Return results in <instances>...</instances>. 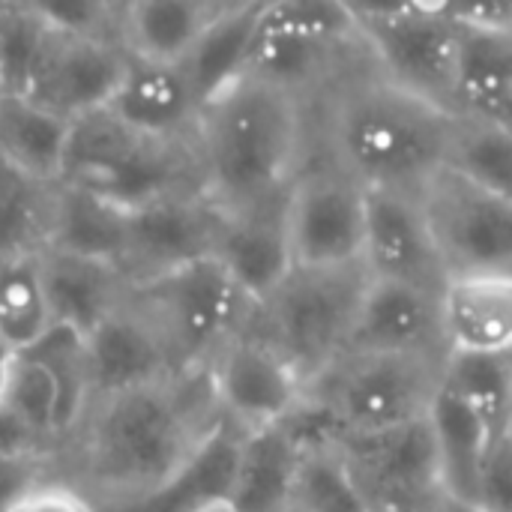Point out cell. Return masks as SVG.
Wrapping results in <instances>:
<instances>
[{"mask_svg": "<svg viewBox=\"0 0 512 512\" xmlns=\"http://www.w3.org/2000/svg\"><path fill=\"white\" fill-rule=\"evenodd\" d=\"M207 369L93 399L72 438L57 450L63 480L99 512H117L156 492L219 426Z\"/></svg>", "mask_w": 512, "mask_h": 512, "instance_id": "cell-1", "label": "cell"}, {"mask_svg": "<svg viewBox=\"0 0 512 512\" xmlns=\"http://www.w3.org/2000/svg\"><path fill=\"white\" fill-rule=\"evenodd\" d=\"M456 114L366 66L324 96V162L366 192L414 195L447 165Z\"/></svg>", "mask_w": 512, "mask_h": 512, "instance_id": "cell-2", "label": "cell"}, {"mask_svg": "<svg viewBox=\"0 0 512 512\" xmlns=\"http://www.w3.org/2000/svg\"><path fill=\"white\" fill-rule=\"evenodd\" d=\"M195 153L204 195L222 213L276 201L309 165V102L240 78L204 105Z\"/></svg>", "mask_w": 512, "mask_h": 512, "instance_id": "cell-3", "label": "cell"}, {"mask_svg": "<svg viewBox=\"0 0 512 512\" xmlns=\"http://www.w3.org/2000/svg\"><path fill=\"white\" fill-rule=\"evenodd\" d=\"M60 186L126 213L162 198L204 192L195 144L144 138L108 108L72 123Z\"/></svg>", "mask_w": 512, "mask_h": 512, "instance_id": "cell-4", "label": "cell"}, {"mask_svg": "<svg viewBox=\"0 0 512 512\" xmlns=\"http://www.w3.org/2000/svg\"><path fill=\"white\" fill-rule=\"evenodd\" d=\"M444 381V360L342 354L309 384V402L336 438H369L423 423Z\"/></svg>", "mask_w": 512, "mask_h": 512, "instance_id": "cell-5", "label": "cell"}, {"mask_svg": "<svg viewBox=\"0 0 512 512\" xmlns=\"http://www.w3.org/2000/svg\"><path fill=\"white\" fill-rule=\"evenodd\" d=\"M369 282L363 264L294 267L288 279L255 306L249 330L276 345L312 384L345 354Z\"/></svg>", "mask_w": 512, "mask_h": 512, "instance_id": "cell-6", "label": "cell"}, {"mask_svg": "<svg viewBox=\"0 0 512 512\" xmlns=\"http://www.w3.org/2000/svg\"><path fill=\"white\" fill-rule=\"evenodd\" d=\"M129 303L153 324L177 372L207 369L225 342L249 330L255 306L216 258L129 285Z\"/></svg>", "mask_w": 512, "mask_h": 512, "instance_id": "cell-7", "label": "cell"}, {"mask_svg": "<svg viewBox=\"0 0 512 512\" xmlns=\"http://www.w3.org/2000/svg\"><path fill=\"white\" fill-rule=\"evenodd\" d=\"M357 33L372 66L390 84L456 114L462 30L447 6H357Z\"/></svg>", "mask_w": 512, "mask_h": 512, "instance_id": "cell-8", "label": "cell"}, {"mask_svg": "<svg viewBox=\"0 0 512 512\" xmlns=\"http://www.w3.org/2000/svg\"><path fill=\"white\" fill-rule=\"evenodd\" d=\"M417 204L447 279L512 273V201L444 165L423 183Z\"/></svg>", "mask_w": 512, "mask_h": 512, "instance_id": "cell-9", "label": "cell"}, {"mask_svg": "<svg viewBox=\"0 0 512 512\" xmlns=\"http://www.w3.org/2000/svg\"><path fill=\"white\" fill-rule=\"evenodd\" d=\"M285 225L294 267L363 264L366 189L330 162L306 165L288 189Z\"/></svg>", "mask_w": 512, "mask_h": 512, "instance_id": "cell-10", "label": "cell"}, {"mask_svg": "<svg viewBox=\"0 0 512 512\" xmlns=\"http://www.w3.org/2000/svg\"><path fill=\"white\" fill-rule=\"evenodd\" d=\"M219 414L240 432L288 423L309 396L303 372L264 336L243 330L207 366Z\"/></svg>", "mask_w": 512, "mask_h": 512, "instance_id": "cell-11", "label": "cell"}, {"mask_svg": "<svg viewBox=\"0 0 512 512\" xmlns=\"http://www.w3.org/2000/svg\"><path fill=\"white\" fill-rule=\"evenodd\" d=\"M129 54L117 39L48 30L39 63L21 99L75 123L111 105Z\"/></svg>", "mask_w": 512, "mask_h": 512, "instance_id": "cell-12", "label": "cell"}, {"mask_svg": "<svg viewBox=\"0 0 512 512\" xmlns=\"http://www.w3.org/2000/svg\"><path fill=\"white\" fill-rule=\"evenodd\" d=\"M222 210L204 195H174L129 213L123 276L129 285L216 255Z\"/></svg>", "mask_w": 512, "mask_h": 512, "instance_id": "cell-13", "label": "cell"}, {"mask_svg": "<svg viewBox=\"0 0 512 512\" xmlns=\"http://www.w3.org/2000/svg\"><path fill=\"white\" fill-rule=\"evenodd\" d=\"M336 447L348 459L372 507L429 512L441 495L429 417L384 435L336 438Z\"/></svg>", "mask_w": 512, "mask_h": 512, "instance_id": "cell-14", "label": "cell"}, {"mask_svg": "<svg viewBox=\"0 0 512 512\" xmlns=\"http://www.w3.org/2000/svg\"><path fill=\"white\" fill-rule=\"evenodd\" d=\"M363 267L375 282L411 285L429 294L444 291L447 270L414 195L366 192Z\"/></svg>", "mask_w": 512, "mask_h": 512, "instance_id": "cell-15", "label": "cell"}, {"mask_svg": "<svg viewBox=\"0 0 512 512\" xmlns=\"http://www.w3.org/2000/svg\"><path fill=\"white\" fill-rule=\"evenodd\" d=\"M345 354H408L447 360L441 294L396 282H369Z\"/></svg>", "mask_w": 512, "mask_h": 512, "instance_id": "cell-16", "label": "cell"}, {"mask_svg": "<svg viewBox=\"0 0 512 512\" xmlns=\"http://www.w3.org/2000/svg\"><path fill=\"white\" fill-rule=\"evenodd\" d=\"M285 198L225 213L216 243V261L228 270L237 288L252 306H261L294 270L288 225H285Z\"/></svg>", "mask_w": 512, "mask_h": 512, "instance_id": "cell-17", "label": "cell"}, {"mask_svg": "<svg viewBox=\"0 0 512 512\" xmlns=\"http://www.w3.org/2000/svg\"><path fill=\"white\" fill-rule=\"evenodd\" d=\"M87 366L93 399L129 393L177 375L165 342L129 297L87 336Z\"/></svg>", "mask_w": 512, "mask_h": 512, "instance_id": "cell-18", "label": "cell"}, {"mask_svg": "<svg viewBox=\"0 0 512 512\" xmlns=\"http://www.w3.org/2000/svg\"><path fill=\"white\" fill-rule=\"evenodd\" d=\"M108 111L132 132L174 144H195L201 117V105L180 66L138 57H129L126 75Z\"/></svg>", "mask_w": 512, "mask_h": 512, "instance_id": "cell-19", "label": "cell"}, {"mask_svg": "<svg viewBox=\"0 0 512 512\" xmlns=\"http://www.w3.org/2000/svg\"><path fill=\"white\" fill-rule=\"evenodd\" d=\"M441 324L450 354L512 357V273L450 276Z\"/></svg>", "mask_w": 512, "mask_h": 512, "instance_id": "cell-20", "label": "cell"}, {"mask_svg": "<svg viewBox=\"0 0 512 512\" xmlns=\"http://www.w3.org/2000/svg\"><path fill=\"white\" fill-rule=\"evenodd\" d=\"M42 285L51 309V321L81 333L84 339L126 300V276L105 261L45 249L39 255Z\"/></svg>", "mask_w": 512, "mask_h": 512, "instance_id": "cell-21", "label": "cell"}, {"mask_svg": "<svg viewBox=\"0 0 512 512\" xmlns=\"http://www.w3.org/2000/svg\"><path fill=\"white\" fill-rule=\"evenodd\" d=\"M231 0H132L120 3L117 36L129 57L180 66Z\"/></svg>", "mask_w": 512, "mask_h": 512, "instance_id": "cell-22", "label": "cell"}, {"mask_svg": "<svg viewBox=\"0 0 512 512\" xmlns=\"http://www.w3.org/2000/svg\"><path fill=\"white\" fill-rule=\"evenodd\" d=\"M243 435L246 432L222 417L198 450L156 492L117 512H204L228 504Z\"/></svg>", "mask_w": 512, "mask_h": 512, "instance_id": "cell-23", "label": "cell"}, {"mask_svg": "<svg viewBox=\"0 0 512 512\" xmlns=\"http://www.w3.org/2000/svg\"><path fill=\"white\" fill-rule=\"evenodd\" d=\"M303 453L306 447L285 423L243 435L228 507L234 512H291Z\"/></svg>", "mask_w": 512, "mask_h": 512, "instance_id": "cell-24", "label": "cell"}, {"mask_svg": "<svg viewBox=\"0 0 512 512\" xmlns=\"http://www.w3.org/2000/svg\"><path fill=\"white\" fill-rule=\"evenodd\" d=\"M264 3L231 0V6L204 30V36L180 63L201 111L204 105H210L216 96H222L231 84H237L246 75V63H249V51L255 42Z\"/></svg>", "mask_w": 512, "mask_h": 512, "instance_id": "cell-25", "label": "cell"}, {"mask_svg": "<svg viewBox=\"0 0 512 512\" xmlns=\"http://www.w3.org/2000/svg\"><path fill=\"white\" fill-rule=\"evenodd\" d=\"M462 30L456 117L512 132V30Z\"/></svg>", "mask_w": 512, "mask_h": 512, "instance_id": "cell-26", "label": "cell"}, {"mask_svg": "<svg viewBox=\"0 0 512 512\" xmlns=\"http://www.w3.org/2000/svg\"><path fill=\"white\" fill-rule=\"evenodd\" d=\"M429 429L438 456L441 495L477 504L492 441L483 423L471 414V408L456 393L444 387V381L429 411Z\"/></svg>", "mask_w": 512, "mask_h": 512, "instance_id": "cell-27", "label": "cell"}, {"mask_svg": "<svg viewBox=\"0 0 512 512\" xmlns=\"http://www.w3.org/2000/svg\"><path fill=\"white\" fill-rule=\"evenodd\" d=\"M60 183L39 180L0 159V264L51 249Z\"/></svg>", "mask_w": 512, "mask_h": 512, "instance_id": "cell-28", "label": "cell"}, {"mask_svg": "<svg viewBox=\"0 0 512 512\" xmlns=\"http://www.w3.org/2000/svg\"><path fill=\"white\" fill-rule=\"evenodd\" d=\"M69 132V120L21 96H6L0 102V159L39 180L60 183Z\"/></svg>", "mask_w": 512, "mask_h": 512, "instance_id": "cell-29", "label": "cell"}, {"mask_svg": "<svg viewBox=\"0 0 512 512\" xmlns=\"http://www.w3.org/2000/svg\"><path fill=\"white\" fill-rule=\"evenodd\" d=\"M129 213L93 195L60 186L51 249L114 264L123 273Z\"/></svg>", "mask_w": 512, "mask_h": 512, "instance_id": "cell-30", "label": "cell"}, {"mask_svg": "<svg viewBox=\"0 0 512 512\" xmlns=\"http://www.w3.org/2000/svg\"><path fill=\"white\" fill-rule=\"evenodd\" d=\"M21 357L33 360L45 369V375L54 384L57 396V414H54V432H57V450L72 438L78 423L84 420L90 408V366H87V339L69 327L51 324V330L21 351Z\"/></svg>", "mask_w": 512, "mask_h": 512, "instance_id": "cell-31", "label": "cell"}, {"mask_svg": "<svg viewBox=\"0 0 512 512\" xmlns=\"http://www.w3.org/2000/svg\"><path fill=\"white\" fill-rule=\"evenodd\" d=\"M444 387L471 408L489 432L492 447L510 435L512 357L450 354L444 360Z\"/></svg>", "mask_w": 512, "mask_h": 512, "instance_id": "cell-32", "label": "cell"}, {"mask_svg": "<svg viewBox=\"0 0 512 512\" xmlns=\"http://www.w3.org/2000/svg\"><path fill=\"white\" fill-rule=\"evenodd\" d=\"M372 504L333 441L306 444L291 512H369Z\"/></svg>", "mask_w": 512, "mask_h": 512, "instance_id": "cell-33", "label": "cell"}, {"mask_svg": "<svg viewBox=\"0 0 512 512\" xmlns=\"http://www.w3.org/2000/svg\"><path fill=\"white\" fill-rule=\"evenodd\" d=\"M39 258L0 264V345L21 354L51 330Z\"/></svg>", "mask_w": 512, "mask_h": 512, "instance_id": "cell-34", "label": "cell"}, {"mask_svg": "<svg viewBox=\"0 0 512 512\" xmlns=\"http://www.w3.org/2000/svg\"><path fill=\"white\" fill-rule=\"evenodd\" d=\"M447 165L459 174L471 177L474 183L486 186L489 192L512 201V132L471 120L456 117Z\"/></svg>", "mask_w": 512, "mask_h": 512, "instance_id": "cell-35", "label": "cell"}, {"mask_svg": "<svg viewBox=\"0 0 512 512\" xmlns=\"http://www.w3.org/2000/svg\"><path fill=\"white\" fill-rule=\"evenodd\" d=\"M48 30L39 3L0 0V78L6 96H24Z\"/></svg>", "mask_w": 512, "mask_h": 512, "instance_id": "cell-36", "label": "cell"}, {"mask_svg": "<svg viewBox=\"0 0 512 512\" xmlns=\"http://www.w3.org/2000/svg\"><path fill=\"white\" fill-rule=\"evenodd\" d=\"M3 405L9 411H15L24 423H30L57 450V432H54L57 396H54V384H51V378L45 375L42 366H36L33 360H27L21 354H15L12 378H9V390H6Z\"/></svg>", "mask_w": 512, "mask_h": 512, "instance_id": "cell-37", "label": "cell"}, {"mask_svg": "<svg viewBox=\"0 0 512 512\" xmlns=\"http://www.w3.org/2000/svg\"><path fill=\"white\" fill-rule=\"evenodd\" d=\"M57 474V456L0 459V512H12L36 486Z\"/></svg>", "mask_w": 512, "mask_h": 512, "instance_id": "cell-38", "label": "cell"}, {"mask_svg": "<svg viewBox=\"0 0 512 512\" xmlns=\"http://www.w3.org/2000/svg\"><path fill=\"white\" fill-rule=\"evenodd\" d=\"M486 510L512 512V438L507 435L489 450L483 483H480V501Z\"/></svg>", "mask_w": 512, "mask_h": 512, "instance_id": "cell-39", "label": "cell"}, {"mask_svg": "<svg viewBox=\"0 0 512 512\" xmlns=\"http://www.w3.org/2000/svg\"><path fill=\"white\" fill-rule=\"evenodd\" d=\"M30 456H57V450L15 411L0 405V459H30Z\"/></svg>", "mask_w": 512, "mask_h": 512, "instance_id": "cell-40", "label": "cell"}, {"mask_svg": "<svg viewBox=\"0 0 512 512\" xmlns=\"http://www.w3.org/2000/svg\"><path fill=\"white\" fill-rule=\"evenodd\" d=\"M12 512H99L96 504L75 489L72 483H66L63 477H51L42 486H36L18 507Z\"/></svg>", "mask_w": 512, "mask_h": 512, "instance_id": "cell-41", "label": "cell"}, {"mask_svg": "<svg viewBox=\"0 0 512 512\" xmlns=\"http://www.w3.org/2000/svg\"><path fill=\"white\" fill-rule=\"evenodd\" d=\"M429 512H492L486 510L483 504H474V501H459V498H450V495H438L435 504L429 507Z\"/></svg>", "mask_w": 512, "mask_h": 512, "instance_id": "cell-42", "label": "cell"}, {"mask_svg": "<svg viewBox=\"0 0 512 512\" xmlns=\"http://www.w3.org/2000/svg\"><path fill=\"white\" fill-rule=\"evenodd\" d=\"M12 363H15V351H9L6 345H0V405H3V399H6V390H9Z\"/></svg>", "mask_w": 512, "mask_h": 512, "instance_id": "cell-43", "label": "cell"}, {"mask_svg": "<svg viewBox=\"0 0 512 512\" xmlns=\"http://www.w3.org/2000/svg\"><path fill=\"white\" fill-rule=\"evenodd\" d=\"M369 512H414V510H399V507H372Z\"/></svg>", "mask_w": 512, "mask_h": 512, "instance_id": "cell-44", "label": "cell"}, {"mask_svg": "<svg viewBox=\"0 0 512 512\" xmlns=\"http://www.w3.org/2000/svg\"><path fill=\"white\" fill-rule=\"evenodd\" d=\"M204 512H234L228 504H222V507H210V510H204Z\"/></svg>", "mask_w": 512, "mask_h": 512, "instance_id": "cell-45", "label": "cell"}, {"mask_svg": "<svg viewBox=\"0 0 512 512\" xmlns=\"http://www.w3.org/2000/svg\"><path fill=\"white\" fill-rule=\"evenodd\" d=\"M6 99V87H3V78H0V102Z\"/></svg>", "mask_w": 512, "mask_h": 512, "instance_id": "cell-46", "label": "cell"}, {"mask_svg": "<svg viewBox=\"0 0 512 512\" xmlns=\"http://www.w3.org/2000/svg\"><path fill=\"white\" fill-rule=\"evenodd\" d=\"M510 438H512V423H510Z\"/></svg>", "mask_w": 512, "mask_h": 512, "instance_id": "cell-47", "label": "cell"}]
</instances>
